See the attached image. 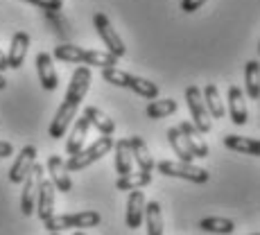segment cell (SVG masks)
<instances>
[{
  "label": "cell",
  "mask_w": 260,
  "mask_h": 235,
  "mask_svg": "<svg viewBox=\"0 0 260 235\" xmlns=\"http://www.w3.org/2000/svg\"><path fill=\"white\" fill-rule=\"evenodd\" d=\"M91 68L86 66H77V71L73 73V79L71 84H68V91H66V97H63V102L59 104L57 113H54V120L50 122V138H61L63 133H66V129L71 127L73 118L77 116V109L79 104H82L84 95H86L88 86H91Z\"/></svg>",
  "instance_id": "1"
},
{
  "label": "cell",
  "mask_w": 260,
  "mask_h": 235,
  "mask_svg": "<svg viewBox=\"0 0 260 235\" xmlns=\"http://www.w3.org/2000/svg\"><path fill=\"white\" fill-rule=\"evenodd\" d=\"M100 222H102L100 213L82 211V213H68V215H52L48 222H43V226L50 233H61V231H68V228H75V231L95 228V226H100Z\"/></svg>",
  "instance_id": "2"
},
{
  "label": "cell",
  "mask_w": 260,
  "mask_h": 235,
  "mask_svg": "<svg viewBox=\"0 0 260 235\" xmlns=\"http://www.w3.org/2000/svg\"><path fill=\"white\" fill-rule=\"evenodd\" d=\"M111 149H113V138L111 136H100L93 145H88L86 149H82V152H77L75 156L68 158V161H66V170H68V172H79V170H86L88 165H93L95 161H100V158H102L104 154H109Z\"/></svg>",
  "instance_id": "3"
},
{
  "label": "cell",
  "mask_w": 260,
  "mask_h": 235,
  "mask_svg": "<svg viewBox=\"0 0 260 235\" xmlns=\"http://www.w3.org/2000/svg\"><path fill=\"white\" fill-rule=\"evenodd\" d=\"M93 27H95V32L100 34V39L104 41L109 54H113L116 59L127 54V46H124V41L120 39V34L116 32V27H113V23L109 21L107 14H95L93 16Z\"/></svg>",
  "instance_id": "4"
},
{
  "label": "cell",
  "mask_w": 260,
  "mask_h": 235,
  "mask_svg": "<svg viewBox=\"0 0 260 235\" xmlns=\"http://www.w3.org/2000/svg\"><path fill=\"white\" fill-rule=\"evenodd\" d=\"M156 170L163 177H174V179H186L192 183H206L211 174L204 167H197L192 163H181V161H161L156 165Z\"/></svg>",
  "instance_id": "5"
},
{
  "label": "cell",
  "mask_w": 260,
  "mask_h": 235,
  "mask_svg": "<svg viewBox=\"0 0 260 235\" xmlns=\"http://www.w3.org/2000/svg\"><path fill=\"white\" fill-rule=\"evenodd\" d=\"M186 104L190 109V118L192 124L199 133H208L213 129V120L208 116L206 107H204V97H202V88L199 86H188L186 88Z\"/></svg>",
  "instance_id": "6"
},
{
  "label": "cell",
  "mask_w": 260,
  "mask_h": 235,
  "mask_svg": "<svg viewBox=\"0 0 260 235\" xmlns=\"http://www.w3.org/2000/svg\"><path fill=\"white\" fill-rule=\"evenodd\" d=\"M43 179V167L39 163H34V167L29 170V174L23 181V194H21V211L25 217L34 213V206H37V192H39V183Z\"/></svg>",
  "instance_id": "7"
},
{
  "label": "cell",
  "mask_w": 260,
  "mask_h": 235,
  "mask_svg": "<svg viewBox=\"0 0 260 235\" xmlns=\"http://www.w3.org/2000/svg\"><path fill=\"white\" fill-rule=\"evenodd\" d=\"M48 172H50V183L54 186V190L59 192H71L73 190V179L66 170V161L57 154L48 158Z\"/></svg>",
  "instance_id": "8"
},
{
  "label": "cell",
  "mask_w": 260,
  "mask_h": 235,
  "mask_svg": "<svg viewBox=\"0 0 260 235\" xmlns=\"http://www.w3.org/2000/svg\"><path fill=\"white\" fill-rule=\"evenodd\" d=\"M37 163V147L34 145H27V147L21 149L18 158L14 161V165L9 167V181L12 183H23L25 177L29 174V170Z\"/></svg>",
  "instance_id": "9"
},
{
  "label": "cell",
  "mask_w": 260,
  "mask_h": 235,
  "mask_svg": "<svg viewBox=\"0 0 260 235\" xmlns=\"http://www.w3.org/2000/svg\"><path fill=\"white\" fill-rule=\"evenodd\" d=\"M179 133H181V138H183V143H186V147H188V152L192 154L194 158H206L208 156V145L204 143V138H202V133L194 129V124L192 122H188V120H183L181 124H179Z\"/></svg>",
  "instance_id": "10"
},
{
  "label": "cell",
  "mask_w": 260,
  "mask_h": 235,
  "mask_svg": "<svg viewBox=\"0 0 260 235\" xmlns=\"http://www.w3.org/2000/svg\"><path fill=\"white\" fill-rule=\"evenodd\" d=\"M54 194H57L54 186L48 181L46 177H43L41 183H39L37 206H34V211H37V215H39V219H41V222H48V219L54 215Z\"/></svg>",
  "instance_id": "11"
},
{
  "label": "cell",
  "mask_w": 260,
  "mask_h": 235,
  "mask_svg": "<svg viewBox=\"0 0 260 235\" xmlns=\"http://www.w3.org/2000/svg\"><path fill=\"white\" fill-rule=\"evenodd\" d=\"M37 73H39V82L46 91H54L59 86V77H57V71H54V63H52V57L46 52H39L37 54Z\"/></svg>",
  "instance_id": "12"
},
{
  "label": "cell",
  "mask_w": 260,
  "mask_h": 235,
  "mask_svg": "<svg viewBox=\"0 0 260 235\" xmlns=\"http://www.w3.org/2000/svg\"><path fill=\"white\" fill-rule=\"evenodd\" d=\"M27 50H29V34L16 32L12 39V46H9V52H7V66L21 68L25 63V57H27Z\"/></svg>",
  "instance_id": "13"
},
{
  "label": "cell",
  "mask_w": 260,
  "mask_h": 235,
  "mask_svg": "<svg viewBox=\"0 0 260 235\" xmlns=\"http://www.w3.org/2000/svg\"><path fill=\"white\" fill-rule=\"evenodd\" d=\"M145 194L141 190H134V192H129V199H127V215H124V222H127V226L132 228H138L143 224V215H145Z\"/></svg>",
  "instance_id": "14"
},
{
  "label": "cell",
  "mask_w": 260,
  "mask_h": 235,
  "mask_svg": "<svg viewBox=\"0 0 260 235\" xmlns=\"http://www.w3.org/2000/svg\"><path fill=\"white\" fill-rule=\"evenodd\" d=\"M229 111H231V120L233 124L242 127L249 120V111H247V102H244V93L238 86L229 88Z\"/></svg>",
  "instance_id": "15"
},
{
  "label": "cell",
  "mask_w": 260,
  "mask_h": 235,
  "mask_svg": "<svg viewBox=\"0 0 260 235\" xmlns=\"http://www.w3.org/2000/svg\"><path fill=\"white\" fill-rule=\"evenodd\" d=\"M129 147H132V158L134 163L141 167V172H149L152 174L154 170V158L152 154H149V147L145 145V141L141 136H132L129 138Z\"/></svg>",
  "instance_id": "16"
},
{
  "label": "cell",
  "mask_w": 260,
  "mask_h": 235,
  "mask_svg": "<svg viewBox=\"0 0 260 235\" xmlns=\"http://www.w3.org/2000/svg\"><path fill=\"white\" fill-rule=\"evenodd\" d=\"M84 116H86L88 124H93L102 136H111L113 138V133H116V122H113V118H109L107 113L100 111L98 107H86L84 109Z\"/></svg>",
  "instance_id": "17"
},
{
  "label": "cell",
  "mask_w": 260,
  "mask_h": 235,
  "mask_svg": "<svg viewBox=\"0 0 260 235\" xmlns=\"http://www.w3.org/2000/svg\"><path fill=\"white\" fill-rule=\"evenodd\" d=\"M113 149H116V172H118V177H124V174H129L134 167L129 138H120V141H116L113 143Z\"/></svg>",
  "instance_id": "18"
},
{
  "label": "cell",
  "mask_w": 260,
  "mask_h": 235,
  "mask_svg": "<svg viewBox=\"0 0 260 235\" xmlns=\"http://www.w3.org/2000/svg\"><path fill=\"white\" fill-rule=\"evenodd\" d=\"M88 127H91V124H88L86 116L77 118V122H75V127H73V133L68 136V143H66V152L71 154V156H75L77 152H82V149H84V143H86Z\"/></svg>",
  "instance_id": "19"
},
{
  "label": "cell",
  "mask_w": 260,
  "mask_h": 235,
  "mask_svg": "<svg viewBox=\"0 0 260 235\" xmlns=\"http://www.w3.org/2000/svg\"><path fill=\"white\" fill-rule=\"evenodd\" d=\"M202 97H204V107H206V111H208V116H211V120L213 118L222 120L224 113H226V109H224V104H222V95H219L217 86H215V84H208V86L204 88Z\"/></svg>",
  "instance_id": "20"
},
{
  "label": "cell",
  "mask_w": 260,
  "mask_h": 235,
  "mask_svg": "<svg viewBox=\"0 0 260 235\" xmlns=\"http://www.w3.org/2000/svg\"><path fill=\"white\" fill-rule=\"evenodd\" d=\"M145 231L147 235H163V213H161V204L158 202H149L145 204Z\"/></svg>",
  "instance_id": "21"
},
{
  "label": "cell",
  "mask_w": 260,
  "mask_h": 235,
  "mask_svg": "<svg viewBox=\"0 0 260 235\" xmlns=\"http://www.w3.org/2000/svg\"><path fill=\"white\" fill-rule=\"evenodd\" d=\"M152 183V174L149 172H129L124 177H118L116 181V190H122V192H134V190H141L145 186Z\"/></svg>",
  "instance_id": "22"
},
{
  "label": "cell",
  "mask_w": 260,
  "mask_h": 235,
  "mask_svg": "<svg viewBox=\"0 0 260 235\" xmlns=\"http://www.w3.org/2000/svg\"><path fill=\"white\" fill-rule=\"evenodd\" d=\"M224 145L233 152L240 154H249V156H258L260 154V143L256 138H244V136H226L224 138Z\"/></svg>",
  "instance_id": "23"
},
{
  "label": "cell",
  "mask_w": 260,
  "mask_h": 235,
  "mask_svg": "<svg viewBox=\"0 0 260 235\" xmlns=\"http://www.w3.org/2000/svg\"><path fill=\"white\" fill-rule=\"evenodd\" d=\"M82 63L86 68L88 66H100L104 71V68H116L118 59L113 57V54H109V52H102V50H86V48H84Z\"/></svg>",
  "instance_id": "24"
},
{
  "label": "cell",
  "mask_w": 260,
  "mask_h": 235,
  "mask_svg": "<svg viewBox=\"0 0 260 235\" xmlns=\"http://www.w3.org/2000/svg\"><path fill=\"white\" fill-rule=\"evenodd\" d=\"M177 109H179V104L174 102L172 97H166V99H152V102L147 104V109H145V113L152 120H161V118L172 116Z\"/></svg>",
  "instance_id": "25"
},
{
  "label": "cell",
  "mask_w": 260,
  "mask_h": 235,
  "mask_svg": "<svg viewBox=\"0 0 260 235\" xmlns=\"http://www.w3.org/2000/svg\"><path fill=\"white\" fill-rule=\"evenodd\" d=\"M199 228L206 233L231 235L236 231V224H233V219H226V217H204L202 222H199Z\"/></svg>",
  "instance_id": "26"
},
{
  "label": "cell",
  "mask_w": 260,
  "mask_h": 235,
  "mask_svg": "<svg viewBox=\"0 0 260 235\" xmlns=\"http://www.w3.org/2000/svg\"><path fill=\"white\" fill-rule=\"evenodd\" d=\"M244 86H247V95L251 99L260 97V66H258V61H247V66H244Z\"/></svg>",
  "instance_id": "27"
},
{
  "label": "cell",
  "mask_w": 260,
  "mask_h": 235,
  "mask_svg": "<svg viewBox=\"0 0 260 235\" xmlns=\"http://www.w3.org/2000/svg\"><path fill=\"white\" fill-rule=\"evenodd\" d=\"M168 143H170V147H172V152L177 154V158L181 163H192L194 161V156L188 152V147H186V143H183V138H181V133H179V129L177 127H172V129H168Z\"/></svg>",
  "instance_id": "28"
},
{
  "label": "cell",
  "mask_w": 260,
  "mask_h": 235,
  "mask_svg": "<svg viewBox=\"0 0 260 235\" xmlns=\"http://www.w3.org/2000/svg\"><path fill=\"white\" fill-rule=\"evenodd\" d=\"M52 57L59 59V61H66V63H82L84 48L73 46V43H61V46H54Z\"/></svg>",
  "instance_id": "29"
},
{
  "label": "cell",
  "mask_w": 260,
  "mask_h": 235,
  "mask_svg": "<svg viewBox=\"0 0 260 235\" xmlns=\"http://www.w3.org/2000/svg\"><path fill=\"white\" fill-rule=\"evenodd\" d=\"M136 95H141V97H147V99H156L158 97V86L154 82H149V79L145 77H136V75H132L129 77V86Z\"/></svg>",
  "instance_id": "30"
},
{
  "label": "cell",
  "mask_w": 260,
  "mask_h": 235,
  "mask_svg": "<svg viewBox=\"0 0 260 235\" xmlns=\"http://www.w3.org/2000/svg\"><path fill=\"white\" fill-rule=\"evenodd\" d=\"M129 77L132 75L120 71V68H104L102 71V79L109 84H113V86H120V88H127L129 86Z\"/></svg>",
  "instance_id": "31"
},
{
  "label": "cell",
  "mask_w": 260,
  "mask_h": 235,
  "mask_svg": "<svg viewBox=\"0 0 260 235\" xmlns=\"http://www.w3.org/2000/svg\"><path fill=\"white\" fill-rule=\"evenodd\" d=\"M27 3H32L34 7L43 9V12H48V14H54L63 7V0H27Z\"/></svg>",
  "instance_id": "32"
},
{
  "label": "cell",
  "mask_w": 260,
  "mask_h": 235,
  "mask_svg": "<svg viewBox=\"0 0 260 235\" xmlns=\"http://www.w3.org/2000/svg\"><path fill=\"white\" fill-rule=\"evenodd\" d=\"M204 3H206V0H181V12L192 14V12H197Z\"/></svg>",
  "instance_id": "33"
},
{
  "label": "cell",
  "mask_w": 260,
  "mask_h": 235,
  "mask_svg": "<svg viewBox=\"0 0 260 235\" xmlns=\"http://www.w3.org/2000/svg\"><path fill=\"white\" fill-rule=\"evenodd\" d=\"M14 154V145L7 141H0V158H9Z\"/></svg>",
  "instance_id": "34"
},
{
  "label": "cell",
  "mask_w": 260,
  "mask_h": 235,
  "mask_svg": "<svg viewBox=\"0 0 260 235\" xmlns=\"http://www.w3.org/2000/svg\"><path fill=\"white\" fill-rule=\"evenodd\" d=\"M7 57H5V52H3V50H0V73H5V71H7Z\"/></svg>",
  "instance_id": "35"
},
{
  "label": "cell",
  "mask_w": 260,
  "mask_h": 235,
  "mask_svg": "<svg viewBox=\"0 0 260 235\" xmlns=\"http://www.w3.org/2000/svg\"><path fill=\"white\" fill-rule=\"evenodd\" d=\"M7 88V79H5V75L0 73V91H5Z\"/></svg>",
  "instance_id": "36"
},
{
  "label": "cell",
  "mask_w": 260,
  "mask_h": 235,
  "mask_svg": "<svg viewBox=\"0 0 260 235\" xmlns=\"http://www.w3.org/2000/svg\"><path fill=\"white\" fill-rule=\"evenodd\" d=\"M73 235H86V233H82V231H75Z\"/></svg>",
  "instance_id": "37"
},
{
  "label": "cell",
  "mask_w": 260,
  "mask_h": 235,
  "mask_svg": "<svg viewBox=\"0 0 260 235\" xmlns=\"http://www.w3.org/2000/svg\"><path fill=\"white\" fill-rule=\"evenodd\" d=\"M50 235H59V233H50Z\"/></svg>",
  "instance_id": "38"
},
{
  "label": "cell",
  "mask_w": 260,
  "mask_h": 235,
  "mask_svg": "<svg viewBox=\"0 0 260 235\" xmlns=\"http://www.w3.org/2000/svg\"><path fill=\"white\" fill-rule=\"evenodd\" d=\"M256 235H258V233H256Z\"/></svg>",
  "instance_id": "39"
}]
</instances>
